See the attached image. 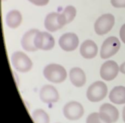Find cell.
Masks as SVG:
<instances>
[{
    "mask_svg": "<svg viewBox=\"0 0 125 123\" xmlns=\"http://www.w3.org/2000/svg\"><path fill=\"white\" fill-rule=\"evenodd\" d=\"M99 113L102 119L109 123L116 122L119 118L118 109L110 103H103L101 105Z\"/></svg>",
    "mask_w": 125,
    "mask_h": 123,
    "instance_id": "obj_12",
    "label": "cell"
},
{
    "mask_svg": "<svg viewBox=\"0 0 125 123\" xmlns=\"http://www.w3.org/2000/svg\"><path fill=\"white\" fill-rule=\"evenodd\" d=\"M120 71H121L122 73L125 74V62L123 63V64L121 65V67H120Z\"/></svg>",
    "mask_w": 125,
    "mask_h": 123,
    "instance_id": "obj_24",
    "label": "cell"
},
{
    "mask_svg": "<svg viewBox=\"0 0 125 123\" xmlns=\"http://www.w3.org/2000/svg\"><path fill=\"white\" fill-rule=\"evenodd\" d=\"M120 71V67L114 60H108L100 68V76L105 81H112L117 77Z\"/></svg>",
    "mask_w": 125,
    "mask_h": 123,
    "instance_id": "obj_9",
    "label": "cell"
},
{
    "mask_svg": "<svg viewBox=\"0 0 125 123\" xmlns=\"http://www.w3.org/2000/svg\"><path fill=\"white\" fill-rule=\"evenodd\" d=\"M109 100L115 104L125 103V87L116 86L109 93Z\"/></svg>",
    "mask_w": 125,
    "mask_h": 123,
    "instance_id": "obj_17",
    "label": "cell"
},
{
    "mask_svg": "<svg viewBox=\"0 0 125 123\" xmlns=\"http://www.w3.org/2000/svg\"><path fill=\"white\" fill-rule=\"evenodd\" d=\"M69 79L74 86L80 88L86 83V75L81 68L73 67L69 71Z\"/></svg>",
    "mask_w": 125,
    "mask_h": 123,
    "instance_id": "obj_15",
    "label": "cell"
},
{
    "mask_svg": "<svg viewBox=\"0 0 125 123\" xmlns=\"http://www.w3.org/2000/svg\"><path fill=\"white\" fill-rule=\"evenodd\" d=\"M121 48V42L115 36L107 38L103 43L100 49V57L102 59L109 58L115 55Z\"/></svg>",
    "mask_w": 125,
    "mask_h": 123,
    "instance_id": "obj_4",
    "label": "cell"
},
{
    "mask_svg": "<svg viewBox=\"0 0 125 123\" xmlns=\"http://www.w3.org/2000/svg\"><path fill=\"white\" fill-rule=\"evenodd\" d=\"M2 1H5V0H2Z\"/></svg>",
    "mask_w": 125,
    "mask_h": 123,
    "instance_id": "obj_26",
    "label": "cell"
},
{
    "mask_svg": "<svg viewBox=\"0 0 125 123\" xmlns=\"http://www.w3.org/2000/svg\"><path fill=\"white\" fill-rule=\"evenodd\" d=\"M62 15L63 17L66 24L72 22L76 16V9L73 5H68L65 8L62 13Z\"/></svg>",
    "mask_w": 125,
    "mask_h": 123,
    "instance_id": "obj_19",
    "label": "cell"
},
{
    "mask_svg": "<svg viewBox=\"0 0 125 123\" xmlns=\"http://www.w3.org/2000/svg\"><path fill=\"white\" fill-rule=\"evenodd\" d=\"M32 118L35 123H49L50 118L48 114L42 109H36L33 111Z\"/></svg>",
    "mask_w": 125,
    "mask_h": 123,
    "instance_id": "obj_18",
    "label": "cell"
},
{
    "mask_svg": "<svg viewBox=\"0 0 125 123\" xmlns=\"http://www.w3.org/2000/svg\"><path fill=\"white\" fill-rule=\"evenodd\" d=\"M43 75L46 79L53 83H61L66 80L67 73L66 69L57 64H51L44 68Z\"/></svg>",
    "mask_w": 125,
    "mask_h": 123,
    "instance_id": "obj_1",
    "label": "cell"
},
{
    "mask_svg": "<svg viewBox=\"0 0 125 123\" xmlns=\"http://www.w3.org/2000/svg\"><path fill=\"white\" fill-rule=\"evenodd\" d=\"M108 93V88L105 83L101 81H96L88 87L86 96L88 101L96 103L103 100Z\"/></svg>",
    "mask_w": 125,
    "mask_h": 123,
    "instance_id": "obj_2",
    "label": "cell"
},
{
    "mask_svg": "<svg viewBox=\"0 0 125 123\" xmlns=\"http://www.w3.org/2000/svg\"><path fill=\"white\" fill-rule=\"evenodd\" d=\"M122 116H123V120L125 122V107L123 109V112H122Z\"/></svg>",
    "mask_w": 125,
    "mask_h": 123,
    "instance_id": "obj_25",
    "label": "cell"
},
{
    "mask_svg": "<svg viewBox=\"0 0 125 123\" xmlns=\"http://www.w3.org/2000/svg\"><path fill=\"white\" fill-rule=\"evenodd\" d=\"M5 21L9 28L16 29L22 23V14L19 11L12 10L7 14Z\"/></svg>",
    "mask_w": 125,
    "mask_h": 123,
    "instance_id": "obj_16",
    "label": "cell"
},
{
    "mask_svg": "<svg viewBox=\"0 0 125 123\" xmlns=\"http://www.w3.org/2000/svg\"><path fill=\"white\" fill-rule=\"evenodd\" d=\"M111 4L115 8H125V0H111Z\"/></svg>",
    "mask_w": 125,
    "mask_h": 123,
    "instance_id": "obj_21",
    "label": "cell"
},
{
    "mask_svg": "<svg viewBox=\"0 0 125 123\" xmlns=\"http://www.w3.org/2000/svg\"><path fill=\"white\" fill-rule=\"evenodd\" d=\"M115 24V17L112 14H105L100 16L94 23V30L97 35L103 36L108 33Z\"/></svg>",
    "mask_w": 125,
    "mask_h": 123,
    "instance_id": "obj_5",
    "label": "cell"
},
{
    "mask_svg": "<svg viewBox=\"0 0 125 123\" xmlns=\"http://www.w3.org/2000/svg\"><path fill=\"white\" fill-rule=\"evenodd\" d=\"M39 98L44 103H53L59 101L60 95L57 90L51 85H44L39 92Z\"/></svg>",
    "mask_w": 125,
    "mask_h": 123,
    "instance_id": "obj_11",
    "label": "cell"
},
{
    "mask_svg": "<svg viewBox=\"0 0 125 123\" xmlns=\"http://www.w3.org/2000/svg\"><path fill=\"white\" fill-rule=\"evenodd\" d=\"M98 52L96 44L90 39L85 40L80 46V54L85 59H92L95 57Z\"/></svg>",
    "mask_w": 125,
    "mask_h": 123,
    "instance_id": "obj_14",
    "label": "cell"
},
{
    "mask_svg": "<svg viewBox=\"0 0 125 123\" xmlns=\"http://www.w3.org/2000/svg\"><path fill=\"white\" fill-rule=\"evenodd\" d=\"M11 64L14 69L21 73H27L32 67L30 58L22 51H15L11 55Z\"/></svg>",
    "mask_w": 125,
    "mask_h": 123,
    "instance_id": "obj_3",
    "label": "cell"
},
{
    "mask_svg": "<svg viewBox=\"0 0 125 123\" xmlns=\"http://www.w3.org/2000/svg\"><path fill=\"white\" fill-rule=\"evenodd\" d=\"M86 123H109L102 119L99 112L91 113L87 117Z\"/></svg>",
    "mask_w": 125,
    "mask_h": 123,
    "instance_id": "obj_20",
    "label": "cell"
},
{
    "mask_svg": "<svg viewBox=\"0 0 125 123\" xmlns=\"http://www.w3.org/2000/svg\"><path fill=\"white\" fill-rule=\"evenodd\" d=\"M44 27L50 32H55L66 25L61 13L52 12L48 14L44 19Z\"/></svg>",
    "mask_w": 125,
    "mask_h": 123,
    "instance_id": "obj_7",
    "label": "cell"
},
{
    "mask_svg": "<svg viewBox=\"0 0 125 123\" xmlns=\"http://www.w3.org/2000/svg\"><path fill=\"white\" fill-rule=\"evenodd\" d=\"M39 31V30L36 29H32L26 32L23 36L21 39V45L25 51L33 52L38 50L34 44V40Z\"/></svg>",
    "mask_w": 125,
    "mask_h": 123,
    "instance_id": "obj_13",
    "label": "cell"
},
{
    "mask_svg": "<svg viewBox=\"0 0 125 123\" xmlns=\"http://www.w3.org/2000/svg\"><path fill=\"white\" fill-rule=\"evenodd\" d=\"M34 44L38 49L49 51L54 47L55 41L50 33L39 31L35 37Z\"/></svg>",
    "mask_w": 125,
    "mask_h": 123,
    "instance_id": "obj_8",
    "label": "cell"
},
{
    "mask_svg": "<svg viewBox=\"0 0 125 123\" xmlns=\"http://www.w3.org/2000/svg\"><path fill=\"white\" fill-rule=\"evenodd\" d=\"M84 107L82 105L77 101H70L65 104L62 109L64 116L69 120H78L84 115Z\"/></svg>",
    "mask_w": 125,
    "mask_h": 123,
    "instance_id": "obj_6",
    "label": "cell"
},
{
    "mask_svg": "<svg viewBox=\"0 0 125 123\" xmlns=\"http://www.w3.org/2000/svg\"><path fill=\"white\" fill-rule=\"evenodd\" d=\"M78 37L74 33H66L59 39V45L65 51H73L78 46Z\"/></svg>",
    "mask_w": 125,
    "mask_h": 123,
    "instance_id": "obj_10",
    "label": "cell"
},
{
    "mask_svg": "<svg viewBox=\"0 0 125 123\" xmlns=\"http://www.w3.org/2000/svg\"><path fill=\"white\" fill-rule=\"evenodd\" d=\"M120 37L122 42L125 44V23L122 26L120 30Z\"/></svg>",
    "mask_w": 125,
    "mask_h": 123,
    "instance_id": "obj_23",
    "label": "cell"
},
{
    "mask_svg": "<svg viewBox=\"0 0 125 123\" xmlns=\"http://www.w3.org/2000/svg\"><path fill=\"white\" fill-rule=\"evenodd\" d=\"M28 1L37 6H44L49 2V0H28Z\"/></svg>",
    "mask_w": 125,
    "mask_h": 123,
    "instance_id": "obj_22",
    "label": "cell"
}]
</instances>
